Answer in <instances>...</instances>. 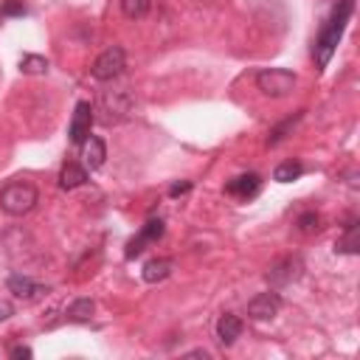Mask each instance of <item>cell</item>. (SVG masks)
I'll return each instance as SVG.
<instances>
[{
	"instance_id": "cell-23",
	"label": "cell",
	"mask_w": 360,
	"mask_h": 360,
	"mask_svg": "<svg viewBox=\"0 0 360 360\" xmlns=\"http://www.w3.org/2000/svg\"><path fill=\"white\" fill-rule=\"evenodd\" d=\"M3 14H6V17H17V14H25V6H22V0H8V3L3 6Z\"/></svg>"
},
{
	"instance_id": "cell-16",
	"label": "cell",
	"mask_w": 360,
	"mask_h": 360,
	"mask_svg": "<svg viewBox=\"0 0 360 360\" xmlns=\"http://www.w3.org/2000/svg\"><path fill=\"white\" fill-rule=\"evenodd\" d=\"M96 312V304L90 298H76L70 307H68V321H76V323H84L90 321Z\"/></svg>"
},
{
	"instance_id": "cell-5",
	"label": "cell",
	"mask_w": 360,
	"mask_h": 360,
	"mask_svg": "<svg viewBox=\"0 0 360 360\" xmlns=\"http://www.w3.org/2000/svg\"><path fill=\"white\" fill-rule=\"evenodd\" d=\"M98 107H101V112H104L101 121H104V124H115V121L127 118V112L132 110V96H129V90H107V93L101 96Z\"/></svg>"
},
{
	"instance_id": "cell-4",
	"label": "cell",
	"mask_w": 360,
	"mask_h": 360,
	"mask_svg": "<svg viewBox=\"0 0 360 360\" xmlns=\"http://www.w3.org/2000/svg\"><path fill=\"white\" fill-rule=\"evenodd\" d=\"M124 62H127V59H124V51H121L118 45H112V48H107L104 53L96 56L90 73H93V79H98V82H112L115 76H121Z\"/></svg>"
},
{
	"instance_id": "cell-7",
	"label": "cell",
	"mask_w": 360,
	"mask_h": 360,
	"mask_svg": "<svg viewBox=\"0 0 360 360\" xmlns=\"http://www.w3.org/2000/svg\"><path fill=\"white\" fill-rule=\"evenodd\" d=\"M90 124H93V107H90V101H79L73 110V118H70V141L82 146L84 138L90 135Z\"/></svg>"
},
{
	"instance_id": "cell-13",
	"label": "cell",
	"mask_w": 360,
	"mask_h": 360,
	"mask_svg": "<svg viewBox=\"0 0 360 360\" xmlns=\"http://www.w3.org/2000/svg\"><path fill=\"white\" fill-rule=\"evenodd\" d=\"M172 267H174V262H172V259H149V262L143 264V281L158 284V281L169 278Z\"/></svg>"
},
{
	"instance_id": "cell-6",
	"label": "cell",
	"mask_w": 360,
	"mask_h": 360,
	"mask_svg": "<svg viewBox=\"0 0 360 360\" xmlns=\"http://www.w3.org/2000/svg\"><path fill=\"white\" fill-rule=\"evenodd\" d=\"M301 270H304V264H301L298 256H281L267 267L264 278H267L270 287H287L301 276Z\"/></svg>"
},
{
	"instance_id": "cell-2",
	"label": "cell",
	"mask_w": 360,
	"mask_h": 360,
	"mask_svg": "<svg viewBox=\"0 0 360 360\" xmlns=\"http://www.w3.org/2000/svg\"><path fill=\"white\" fill-rule=\"evenodd\" d=\"M37 188L25 180H17V183H8L3 191H0V208L11 217H22L28 214L34 205H37Z\"/></svg>"
},
{
	"instance_id": "cell-12",
	"label": "cell",
	"mask_w": 360,
	"mask_h": 360,
	"mask_svg": "<svg viewBox=\"0 0 360 360\" xmlns=\"http://www.w3.org/2000/svg\"><path fill=\"white\" fill-rule=\"evenodd\" d=\"M82 158H84V166H87V169H98V166L104 163V158H107L104 141L96 138V135H87L84 143H82Z\"/></svg>"
},
{
	"instance_id": "cell-11",
	"label": "cell",
	"mask_w": 360,
	"mask_h": 360,
	"mask_svg": "<svg viewBox=\"0 0 360 360\" xmlns=\"http://www.w3.org/2000/svg\"><path fill=\"white\" fill-rule=\"evenodd\" d=\"M8 290H11L17 298H22V301H34V298H39L42 292H48L45 287H39L37 281H31L28 276H20V273L8 276Z\"/></svg>"
},
{
	"instance_id": "cell-22",
	"label": "cell",
	"mask_w": 360,
	"mask_h": 360,
	"mask_svg": "<svg viewBox=\"0 0 360 360\" xmlns=\"http://www.w3.org/2000/svg\"><path fill=\"white\" fill-rule=\"evenodd\" d=\"M298 118H301V112H298V115H295V118H287V121H284V124H278V127H276V129H273V132H270V138H267V146H276V143H278V141H281V138H284V132H287V129H290V127H292V124H295V121H298Z\"/></svg>"
},
{
	"instance_id": "cell-24",
	"label": "cell",
	"mask_w": 360,
	"mask_h": 360,
	"mask_svg": "<svg viewBox=\"0 0 360 360\" xmlns=\"http://www.w3.org/2000/svg\"><path fill=\"white\" fill-rule=\"evenodd\" d=\"M191 188V183L188 180H183V183H174L172 188H169V197H180V194H186Z\"/></svg>"
},
{
	"instance_id": "cell-15",
	"label": "cell",
	"mask_w": 360,
	"mask_h": 360,
	"mask_svg": "<svg viewBox=\"0 0 360 360\" xmlns=\"http://www.w3.org/2000/svg\"><path fill=\"white\" fill-rule=\"evenodd\" d=\"M335 250H338V253H357V250H360V225H357V222H352V225L346 228V233L338 239Z\"/></svg>"
},
{
	"instance_id": "cell-25",
	"label": "cell",
	"mask_w": 360,
	"mask_h": 360,
	"mask_svg": "<svg viewBox=\"0 0 360 360\" xmlns=\"http://www.w3.org/2000/svg\"><path fill=\"white\" fill-rule=\"evenodd\" d=\"M14 315V307L6 301V298H0V321H8Z\"/></svg>"
},
{
	"instance_id": "cell-3",
	"label": "cell",
	"mask_w": 360,
	"mask_h": 360,
	"mask_svg": "<svg viewBox=\"0 0 360 360\" xmlns=\"http://www.w3.org/2000/svg\"><path fill=\"white\" fill-rule=\"evenodd\" d=\"M256 87L270 96V98H281V96H290L292 87H295V73L292 70H284V68H264L256 73Z\"/></svg>"
},
{
	"instance_id": "cell-10",
	"label": "cell",
	"mask_w": 360,
	"mask_h": 360,
	"mask_svg": "<svg viewBox=\"0 0 360 360\" xmlns=\"http://www.w3.org/2000/svg\"><path fill=\"white\" fill-rule=\"evenodd\" d=\"M259 188H262V177H259V174H239V177H233V180L225 186V191H228L231 197H239V200L253 197Z\"/></svg>"
},
{
	"instance_id": "cell-14",
	"label": "cell",
	"mask_w": 360,
	"mask_h": 360,
	"mask_svg": "<svg viewBox=\"0 0 360 360\" xmlns=\"http://www.w3.org/2000/svg\"><path fill=\"white\" fill-rule=\"evenodd\" d=\"M84 180H87V169L79 166V163H65L62 172H59V186L62 188H79Z\"/></svg>"
},
{
	"instance_id": "cell-20",
	"label": "cell",
	"mask_w": 360,
	"mask_h": 360,
	"mask_svg": "<svg viewBox=\"0 0 360 360\" xmlns=\"http://www.w3.org/2000/svg\"><path fill=\"white\" fill-rule=\"evenodd\" d=\"M149 3L152 0H121V11L127 20H141L149 11Z\"/></svg>"
},
{
	"instance_id": "cell-17",
	"label": "cell",
	"mask_w": 360,
	"mask_h": 360,
	"mask_svg": "<svg viewBox=\"0 0 360 360\" xmlns=\"http://www.w3.org/2000/svg\"><path fill=\"white\" fill-rule=\"evenodd\" d=\"M20 70L28 73V76H42V73H48V59L37 56V53H25L20 59Z\"/></svg>"
},
{
	"instance_id": "cell-19",
	"label": "cell",
	"mask_w": 360,
	"mask_h": 360,
	"mask_svg": "<svg viewBox=\"0 0 360 360\" xmlns=\"http://www.w3.org/2000/svg\"><path fill=\"white\" fill-rule=\"evenodd\" d=\"M295 225H298V231H301V233H307V236H309V233H318V231L323 228V219H321V214L307 211V214H301V217H298V222H295Z\"/></svg>"
},
{
	"instance_id": "cell-26",
	"label": "cell",
	"mask_w": 360,
	"mask_h": 360,
	"mask_svg": "<svg viewBox=\"0 0 360 360\" xmlns=\"http://www.w3.org/2000/svg\"><path fill=\"white\" fill-rule=\"evenodd\" d=\"M11 357H14V360H20V357H31V349H28V346H14V349H11Z\"/></svg>"
},
{
	"instance_id": "cell-9",
	"label": "cell",
	"mask_w": 360,
	"mask_h": 360,
	"mask_svg": "<svg viewBox=\"0 0 360 360\" xmlns=\"http://www.w3.org/2000/svg\"><path fill=\"white\" fill-rule=\"evenodd\" d=\"M242 329H245V323H242V318H239V315L225 312V315H219V321H217V338H219V343H222V346L236 343V338L242 335Z\"/></svg>"
},
{
	"instance_id": "cell-18",
	"label": "cell",
	"mask_w": 360,
	"mask_h": 360,
	"mask_svg": "<svg viewBox=\"0 0 360 360\" xmlns=\"http://www.w3.org/2000/svg\"><path fill=\"white\" fill-rule=\"evenodd\" d=\"M301 172H304V166H301L298 160H284V163L276 166L273 180H278V183H292L295 177H301Z\"/></svg>"
},
{
	"instance_id": "cell-8",
	"label": "cell",
	"mask_w": 360,
	"mask_h": 360,
	"mask_svg": "<svg viewBox=\"0 0 360 360\" xmlns=\"http://www.w3.org/2000/svg\"><path fill=\"white\" fill-rule=\"evenodd\" d=\"M278 309H281V298L276 292H259L248 304V315L256 318V321H270V318L278 315Z\"/></svg>"
},
{
	"instance_id": "cell-1",
	"label": "cell",
	"mask_w": 360,
	"mask_h": 360,
	"mask_svg": "<svg viewBox=\"0 0 360 360\" xmlns=\"http://www.w3.org/2000/svg\"><path fill=\"white\" fill-rule=\"evenodd\" d=\"M352 11H354V0H338L332 17L326 20V25L321 28V34L315 39V62H318V68H326L329 65L338 42H340V37L346 31V22H349Z\"/></svg>"
},
{
	"instance_id": "cell-21",
	"label": "cell",
	"mask_w": 360,
	"mask_h": 360,
	"mask_svg": "<svg viewBox=\"0 0 360 360\" xmlns=\"http://www.w3.org/2000/svg\"><path fill=\"white\" fill-rule=\"evenodd\" d=\"M163 231H166V228H163L160 219H149V222L141 228V236H143L146 242H158V239L163 236Z\"/></svg>"
}]
</instances>
